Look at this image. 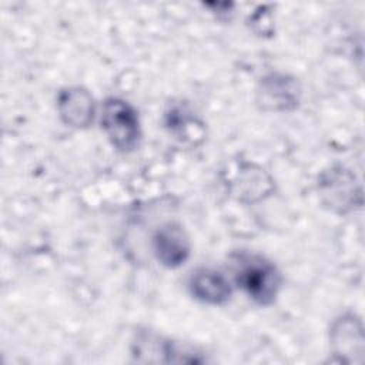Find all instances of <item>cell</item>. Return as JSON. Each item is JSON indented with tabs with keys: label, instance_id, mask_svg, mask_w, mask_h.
I'll use <instances>...</instances> for the list:
<instances>
[{
	"label": "cell",
	"instance_id": "obj_1",
	"mask_svg": "<svg viewBox=\"0 0 365 365\" xmlns=\"http://www.w3.org/2000/svg\"><path fill=\"white\" fill-rule=\"evenodd\" d=\"M235 284L257 305H271L281 289L282 278L278 268L264 255L241 251L231 257Z\"/></svg>",
	"mask_w": 365,
	"mask_h": 365
},
{
	"label": "cell",
	"instance_id": "obj_2",
	"mask_svg": "<svg viewBox=\"0 0 365 365\" xmlns=\"http://www.w3.org/2000/svg\"><path fill=\"white\" fill-rule=\"evenodd\" d=\"M100 124L111 145L123 153L131 151L141 138V124L137 110L125 100L108 97L100 110Z\"/></svg>",
	"mask_w": 365,
	"mask_h": 365
},
{
	"label": "cell",
	"instance_id": "obj_3",
	"mask_svg": "<svg viewBox=\"0 0 365 365\" xmlns=\"http://www.w3.org/2000/svg\"><path fill=\"white\" fill-rule=\"evenodd\" d=\"M301 100V87L298 81L281 73H271L261 78L257 88V101L262 110L292 111Z\"/></svg>",
	"mask_w": 365,
	"mask_h": 365
},
{
	"label": "cell",
	"instance_id": "obj_4",
	"mask_svg": "<svg viewBox=\"0 0 365 365\" xmlns=\"http://www.w3.org/2000/svg\"><path fill=\"white\" fill-rule=\"evenodd\" d=\"M190 238L180 224L167 222L153 235V251L157 261L167 268H178L190 257Z\"/></svg>",
	"mask_w": 365,
	"mask_h": 365
},
{
	"label": "cell",
	"instance_id": "obj_5",
	"mask_svg": "<svg viewBox=\"0 0 365 365\" xmlns=\"http://www.w3.org/2000/svg\"><path fill=\"white\" fill-rule=\"evenodd\" d=\"M191 295L207 305H224L231 299L232 285L225 274L215 268L201 267L188 279Z\"/></svg>",
	"mask_w": 365,
	"mask_h": 365
},
{
	"label": "cell",
	"instance_id": "obj_6",
	"mask_svg": "<svg viewBox=\"0 0 365 365\" xmlns=\"http://www.w3.org/2000/svg\"><path fill=\"white\" fill-rule=\"evenodd\" d=\"M57 110L64 124L83 128L93 123L96 107L91 94L81 87H67L57 97Z\"/></svg>",
	"mask_w": 365,
	"mask_h": 365
},
{
	"label": "cell",
	"instance_id": "obj_7",
	"mask_svg": "<svg viewBox=\"0 0 365 365\" xmlns=\"http://www.w3.org/2000/svg\"><path fill=\"white\" fill-rule=\"evenodd\" d=\"M332 345L336 349V354L346 355L352 354V351L358 349L362 352V328L359 327V321L354 319L352 315L342 317L334 324L331 332Z\"/></svg>",
	"mask_w": 365,
	"mask_h": 365
}]
</instances>
